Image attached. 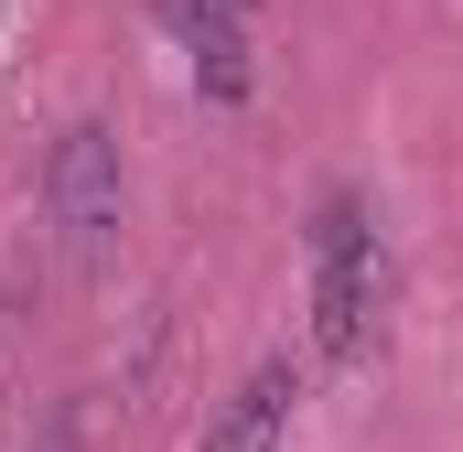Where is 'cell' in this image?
I'll return each mask as SVG.
<instances>
[{"label": "cell", "instance_id": "cell-1", "mask_svg": "<svg viewBox=\"0 0 463 452\" xmlns=\"http://www.w3.org/2000/svg\"><path fill=\"white\" fill-rule=\"evenodd\" d=\"M377 302H388V259H377V226L355 194L313 205V355L355 366L377 344Z\"/></svg>", "mask_w": 463, "mask_h": 452}, {"label": "cell", "instance_id": "cell-2", "mask_svg": "<svg viewBox=\"0 0 463 452\" xmlns=\"http://www.w3.org/2000/svg\"><path fill=\"white\" fill-rule=\"evenodd\" d=\"M43 226H54V259H65V269H109L118 259L129 173H118V140L98 118H76V129L43 151Z\"/></svg>", "mask_w": 463, "mask_h": 452}, {"label": "cell", "instance_id": "cell-3", "mask_svg": "<svg viewBox=\"0 0 463 452\" xmlns=\"http://www.w3.org/2000/svg\"><path fill=\"white\" fill-rule=\"evenodd\" d=\"M162 33L184 43L205 108H237V98H248V33H237V0H162Z\"/></svg>", "mask_w": 463, "mask_h": 452}, {"label": "cell", "instance_id": "cell-4", "mask_svg": "<svg viewBox=\"0 0 463 452\" xmlns=\"http://www.w3.org/2000/svg\"><path fill=\"white\" fill-rule=\"evenodd\" d=\"M291 410H302V366H291V355H269L227 410L205 420V442H194V452H291Z\"/></svg>", "mask_w": 463, "mask_h": 452}, {"label": "cell", "instance_id": "cell-5", "mask_svg": "<svg viewBox=\"0 0 463 452\" xmlns=\"http://www.w3.org/2000/svg\"><path fill=\"white\" fill-rule=\"evenodd\" d=\"M43 452H76V410H54V431H43Z\"/></svg>", "mask_w": 463, "mask_h": 452}, {"label": "cell", "instance_id": "cell-6", "mask_svg": "<svg viewBox=\"0 0 463 452\" xmlns=\"http://www.w3.org/2000/svg\"><path fill=\"white\" fill-rule=\"evenodd\" d=\"M237 11H259V0H237Z\"/></svg>", "mask_w": 463, "mask_h": 452}]
</instances>
